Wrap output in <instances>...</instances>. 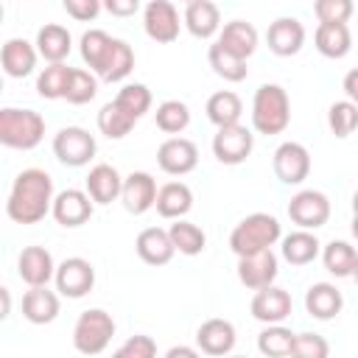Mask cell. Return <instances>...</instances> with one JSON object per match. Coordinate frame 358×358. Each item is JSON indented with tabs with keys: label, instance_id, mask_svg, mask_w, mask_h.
Returning a JSON list of instances; mask_svg holds the SVG:
<instances>
[{
	"label": "cell",
	"instance_id": "obj_3",
	"mask_svg": "<svg viewBox=\"0 0 358 358\" xmlns=\"http://www.w3.org/2000/svg\"><path fill=\"white\" fill-rule=\"evenodd\" d=\"M45 137V120L34 109H0V143L6 148H36Z\"/></svg>",
	"mask_w": 358,
	"mask_h": 358
},
{
	"label": "cell",
	"instance_id": "obj_48",
	"mask_svg": "<svg viewBox=\"0 0 358 358\" xmlns=\"http://www.w3.org/2000/svg\"><path fill=\"white\" fill-rule=\"evenodd\" d=\"M103 8L112 17H131L140 8V0H103Z\"/></svg>",
	"mask_w": 358,
	"mask_h": 358
},
{
	"label": "cell",
	"instance_id": "obj_10",
	"mask_svg": "<svg viewBox=\"0 0 358 358\" xmlns=\"http://www.w3.org/2000/svg\"><path fill=\"white\" fill-rule=\"evenodd\" d=\"M199 162V148L193 140L187 137H168L159 148H157V165L171 173V176H185L196 168Z\"/></svg>",
	"mask_w": 358,
	"mask_h": 358
},
{
	"label": "cell",
	"instance_id": "obj_33",
	"mask_svg": "<svg viewBox=\"0 0 358 358\" xmlns=\"http://www.w3.org/2000/svg\"><path fill=\"white\" fill-rule=\"evenodd\" d=\"M207 59H210V67L215 70V76H221L224 81H243V78H246V73H249L246 59H241V56L229 53L221 42L210 45Z\"/></svg>",
	"mask_w": 358,
	"mask_h": 358
},
{
	"label": "cell",
	"instance_id": "obj_21",
	"mask_svg": "<svg viewBox=\"0 0 358 358\" xmlns=\"http://www.w3.org/2000/svg\"><path fill=\"white\" fill-rule=\"evenodd\" d=\"M36 56H39V50L25 39H8L0 48V64H3L6 76H11V78H25L28 73H34Z\"/></svg>",
	"mask_w": 358,
	"mask_h": 358
},
{
	"label": "cell",
	"instance_id": "obj_39",
	"mask_svg": "<svg viewBox=\"0 0 358 358\" xmlns=\"http://www.w3.org/2000/svg\"><path fill=\"white\" fill-rule=\"evenodd\" d=\"M171 241H173V246L182 252V255H199V252H204V243H207V235H204V229L201 227H196V224H190V221H182V218H176V224H171Z\"/></svg>",
	"mask_w": 358,
	"mask_h": 358
},
{
	"label": "cell",
	"instance_id": "obj_5",
	"mask_svg": "<svg viewBox=\"0 0 358 358\" xmlns=\"http://www.w3.org/2000/svg\"><path fill=\"white\" fill-rule=\"evenodd\" d=\"M115 336V319L101 310V308H90L78 316L76 327H73V344L78 352L84 355H98L106 350V344Z\"/></svg>",
	"mask_w": 358,
	"mask_h": 358
},
{
	"label": "cell",
	"instance_id": "obj_30",
	"mask_svg": "<svg viewBox=\"0 0 358 358\" xmlns=\"http://www.w3.org/2000/svg\"><path fill=\"white\" fill-rule=\"evenodd\" d=\"M36 50L48 62H64L70 53V31L64 25L48 22L36 31Z\"/></svg>",
	"mask_w": 358,
	"mask_h": 358
},
{
	"label": "cell",
	"instance_id": "obj_35",
	"mask_svg": "<svg viewBox=\"0 0 358 358\" xmlns=\"http://www.w3.org/2000/svg\"><path fill=\"white\" fill-rule=\"evenodd\" d=\"M134 123H137V120H134L117 101L103 103L101 112H98V129H101V134H106V137H112V140L126 137Z\"/></svg>",
	"mask_w": 358,
	"mask_h": 358
},
{
	"label": "cell",
	"instance_id": "obj_36",
	"mask_svg": "<svg viewBox=\"0 0 358 358\" xmlns=\"http://www.w3.org/2000/svg\"><path fill=\"white\" fill-rule=\"evenodd\" d=\"M322 260H324V268L336 277H350L355 271V263H358V252L347 243V241H330L322 252Z\"/></svg>",
	"mask_w": 358,
	"mask_h": 358
},
{
	"label": "cell",
	"instance_id": "obj_22",
	"mask_svg": "<svg viewBox=\"0 0 358 358\" xmlns=\"http://www.w3.org/2000/svg\"><path fill=\"white\" fill-rule=\"evenodd\" d=\"M59 313V296L48 285H28L22 296V316L31 324H48Z\"/></svg>",
	"mask_w": 358,
	"mask_h": 358
},
{
	"label": "cell",
	"instance_id": "obj_25",
	"mask_svg": "<svg viewBox=\"0 0 358 358\" xmlns=\"http://www.w3.org/2000/svg\"><path fill=\"white\" fill-rule=\"evenodd\" d=\"M185 25L193 36L199 39H210L218 25H221V14H218V6L213 0H190L187 8H185Z\"/></svg>",
	"mask_w": 358,
	"mask_h": 358
},
{
	"label": "cell",
	"instance_id": "obj_52",
	"mask_svg": "<svg viewBox=\"0 0 358 358\" xmlns=\"http://www.w3.org/2000/svg\"><path fill=\"white\" fill-rule=\"evenodd\" d=\"M352 235H355V238H358V213H355V215H352Z\"/></svg>",
	"mask_w": 358,
	"mask_h": 358
},
{
	"label": "cell",
	"instance_id": "obj_7",
	"mask_svg": "<svg viewBox=\"0 0 358 358\" xmlns=\"http://www.w3.org/2000/svg\"><path fill=\"white\" fill-rule=\"evenodd\" d=\"M255 137L246 126L232 123V126H218L215 137H213V154L218 162L224 165H241L249 154H252Z\"/></svg>",
	"mask_w": 358,
	"mask_h": 358
},
{
	"label": "cell",
	"instance_id": "obj_37",
	"mask_svg": "<svg viewBox=\"0 0 358 358\" xmlns=\"http://www.w3.org/2000/svg\"><path fill=\"white\" fill-rule=\"evenodd\" d=\"M294 333L288 327H280L277 324H268L260 336H257V350L268 358H282V355H291L294 352Z\"/></svg>",
	"mask_w": 358,
	"mask_h": 358
},
{
	"label": "cell",
	"instance_id": "obj_56",
	"mask_svg": "<svg viewBox=\"0 0 358 358\" xmlns=\"http://www.w3.org/2000/svg\"><path fill=\"white\" fill-rule=\"evenodd\" d=\"M355 103H358V101H355Z\"/></svg>",
	"mask_w": 358,
	"mask_h": 358
},
{
	"label": "cell",
	"instance_id": "obj_27",
	"mask_svg": "<svg viewBox=\"0 0 358 358\" xmlns=\"http://www.w3.org/2000/svg\"><path fill=\"white\" fill-rule=\"evenodd\" d=\"M344 305V296L330 282H313L305 294V310L313 319H333Z\"/></svg>",
	"mask_w": 358,
	"mask_h": 358
},
{
	"label": "cell",
	"instance_id": "obj_47",
	"mask_svg": "<svg viewBox=\"0 0 358 358\" xmlns=\"http://www.w3.org/2000/svg\"><path fill=\"white\" fill-rule=\"evenodd\" d=\"M62 6H64V11H67L73 20H78V22H90V20L98 17L103 0H62Z\"/></svg>",
	"mask_w": 358,
	"mask_h": 358
},
{
	"label": "cell",
	"instance_id": "obj_12",
	"mask_svg": "<svg viewBox=\"0 0 358 358\" xmlns=\"http://www.w3.org/2000/svg\"><path fill=\"white\" fill-rule=\"evenodd\" d=\"M238 280L252 291L271 285L277 280V255L271 252V246L252 252V255H241L238 257Z\"/></svg>",
	"mask_w": 358,
	"mask_h": 358
},
{
	"label": "cell",
	"instance_id": "obj_16",
	"mask_svg": "<svg viewBox=\"0 0 358 358\" xmlns=\"http://www.w3.org/2000/svg\"><path fill=\"white\" fill-rule=\"evenodd\" d=\"M157 190H159V187H157V182H154L151 173H145V171H131V173L123 179L120 201H123V207H126L129 213L140 215V213H145V210L154 207Z\"/></svg>",
	"mask_w": 358,
	"mask_h": 358
},
{
	"label": "cell",
	"instance_id": "obj_42",
	"mask_svg": "<svg viewBox=\"0 0 358 358\" xmlns=\"http://www.w3.org/2000/svg\"><path fill=\"white\" fill-rule=\"evenodd\" d=\"M134 120H140L148 109H151V90L145 87V84H126L120 92H117V98H115Z\"/></svg>",
	"mask_w": 358,
	"mask_h": 358
},
{
	"label": "cell",
	"instance_id": "obj_38",
	"mask_svg": "<svg viewBox=\"0 0 358 358\" xmlns=\"http://www.w3.org/2000/svg\"><path fill=\"white\" fill-rule=\"evenodd\" d=\"M154 120H157V129L165 131V134H179L187 129L190 123V109L187 103L182 101H162L154 112Z\"/></svg>",
	"mask_w": 358,
	"mask_h": 358
},
{
	"label": "cell",
	"instance_id": "obj_54",
	"mask_svg": "<svg viewBox=\"0 0 358 358\" xmlns=\"http://www.w3.org/2000/svg\"><path fill=\"white\" fill-rule=\"evenodd\" d=\"M352 277H355V282H358V263H355V271H352Z\"/></svg>",
	"mask_w": 358,
	"mask_h": 358
},
{
	"label": "cell",
	"instance_id": "obj_8",
	"mask_svg": "<svg viewBox=\"0 0 358 358\" xmlns=\"http://www.w3.org/2000/svg\"><path fill=\"white\" fill-rule=\"evenodd\" d=\"M288 218L302 229H319L330 218V201L322 190H299L288 201Z\"/></svg>",
	"mask_w": 358,
	"mask_h": 358
},
{
	"label": "cell",
	"instance_id": "obj_34",
	"mask_svg": "<svg viewBox=\"0 0 358 358\" xmlns=\"http://www.w3.org/2000/svg\"><path fill=\"white\" fill-rule=\"evenodd\" d=\"M70 76H73V67H67L64 62H50V64L39 73V78H36V92H39L42 98H48V101L64 98L67 84H70Z\"/></svg>",
	"mask_w": 358,
	"mask_h": 358
},
{
	"label": "cell",
	"instance_id": "obj_11",
	"mask_svg": "<svg viewBox=\"0 0 358 358\" xmlns=\"http://www.w3.org/2000/svg\"><path fill=\"white\" fill-rule=\"evenodd\" d=\"M271 165H274V173H277L280 182H285V185H299V182L308 179V173H310V154H308V148H305L302 143L288 140V143H282V145L274 151Z\"/></svg>",
	"mask_w": 358,
	"mask_h": 358
},
{
	"label": "cell",
	"instance_id": "obj_31",
	"mask_svg": "<svg viewBox=\"0 0 358 358\" xmlns=\"http://www.w3.org/2000/svg\"><path fill=\"white\" fill-rule=\"evenodd\" d=\"M204 112L215 126H232V123H241L243 103L232 90H218V92H213L207 98Z\"/></svg>",
	"mask_w": 358,
	"mask_h": 358
},
{
	"label": "cell",
	"instance_id": "obj_19",
	"mask_svg": "<svg viewBox=\"0 0 358 358\" xmlns=\"http://www.w3.org/2000/svg\"><path fill=\"white\" fill-rule=\"evenodd\" d=\"M134 249H137L140 260L148 263V266H165L173 257V252H176V246L171 241V232L168 229H159V227H145L137 235Z\"/></svg>",
	"mask_w": 358,
	"mask_h": 358
},
{
	"label": "cell",
	"instance_id": "obj_4",
	"mask_svg": "<svg viewBox=\"0 0 358 358\" xmlns=\"http://www.w3.org/2000/svg\"><path fill=\"white\" fill-rule=\"evenodd\" d=\"M280 241V221L268 213H252L243 221L235 224V229L229 232V249L241 257V255H252L260 249H268Z\"/></svg>",
	"mask_w": 358,
	"mask_h": 358
},
{
	"label": "cell",
	"instance_id": "obj_13",
	"mask_svg": "<svg viewBox=\"0 0 358 358\" xmlns=\"http://www.w3.org/2000/svg\"><path fill=\"white\" fill-rule=\"evenodd\" d=\"M143 25H145V34L154 42H159V45L173 42L179 36V14H176V6L171 0H151L145 6Z\"/></svg>",
	"mask_w": 358,
	"mask_h": 358
},
{
	"label": "cell",
	"instance_id": "obj_17",
	"mask_svg": "<svg viewBox=\"0 0 358 358\" xmlns=\"http://www.w3.org/2000/svg\"><path fill=\"white\" fill-rule=\"evenodd\" d=\"M252 316L266 324H277L291 313V294L285 288H277L274 282L266 288H257L252 296Z\"/></svg>",
	"mask_w": 358,
	"mask_h": 358
},
{
	"label": "cell",
	"instance_id": "obj_43",
	"mask_svg": "<svg viewBox=\"0 0 358 358\" xmlns=\"http://www.w3.org/2000/svg\"><path fill=\"white\" fill-rule=\"evenodd\" d=\"M95 92H98L95 76H90V73L81 70V67H73V76H70V84H67L64 98H67L70 103L81 106V103H90V101L95 98Z\"/></svg>",
	"mask_w": 358,
	"mask_h": 358
},
{
	"label": "cell",
	"instance_id": "obj_15",
	"mask_svg": "<svg viewBox=\"0 0 358 358\" xmlns=\"http://www.w3.org/2000/svg\"><path fill=\"white\" fill-rule=\"evenodd\" d=\"M268 50L277 56H294L305 45V25L296 17H277L266 28Z\"/></svg>",
	"mask_w": 358,
	"mask_h": 358
},
{
	"label": "cell",
	"instance_id": "obj_20",
	"mask_svg": "<svg viewBox=\"0 0 358 358\" xmlns=\"http://www.w3.org/2000/svg\"><path fill=\"white\" fill-rule=\"evenodd\" d=\"M196 341H199V350L204 355H227L235 347V327H232V322L218 319V316L207 319L199 324Z\"/></svg>",
	"mask_w": 358,
	"mask_h": 358
},
{
	"label": "cell",
	"instance_id": "obj_28",
	"mask_svg": "<svg viewBox=\"0 0 358 358\" xmlns=\"http://www.w3.org/2000/svg\"><path fill=\"white\" fill-rule=\"evenodd\" d=\"M157 213L162 218H182L190 207H193V193L185 182H165L157 190V201H154Z\"/></svg>",
	"mask_w": 358,
	"mask_h": 358
},
{
	"label": "cell",
	"instance_id": "obj_24",
	"mask_svg": "<svg viewBox=\"0 0 358 358\" xmlns=\"http://www.w3.org/2000/svg\"><path fill=\"white\" fill-rule=\"evenodd\" d=\"M120 190H123V179H120V173H117L112 165L98 162V165L90 171V176H87V193L92 196L95 204H109V201H115V199L120 196Z\"/></svg>",
	"mask_w": 358,
	"mask_h": 358
},
{
	"label": "cell",
	"instance_id": "obj_40",
	"mask_svg": "<svg viewBox=\"0 0 358 358\" xmlns=\"http://www.w3.org/2000/svg\"><path fill=\"white\" fill-rule=\"evenodd\" d=\"M327 126L336 137H350L358 129V103L355 101H336L327 109Z\"/></svg>",
	"mask_w": 358,
	"mask_h": 358
},
{
	"label": "cell",
	"instance_id": "obj_51",
	"mask_svg": "<svg viewBox=\"0 0 358 358\" xmlns=\"http://www.w3.org/2000/svg\"><path fill=\"white\" fill-rule=\"evenodd\" d=\"M8 310H11V294L8 288H0V319H6Z\"/></svg>",
	"mask_w": 358,
	"mask_h": 358
},
{
	"label": "cell",
	"instance_id": "obj_41",
	"mask_svg": "<svg viewBox=\"0 0 358 358\" xmlns=\"http://www.w3.org/2000/svg\"><path fill=\"white\" fill-rule=\"evenodd\" d=\"M112 42H115V39H112L106 31H101V28H90V31L81 36V59H84L92 70H98L101 62L106 59Z\"/></svg>",
	"mask_w": 358,
	"mask_h": 358
},
{
	"label": "cell",
	"instance_id": "obj_26",
	"mask_svg": "<svg viewBox=\"0 0 358 358\" xmlns=\"http://www.w3.org/2000/svg\"><path fill=\"white\" fill-rule=\"evenodd\" d=\"M218 42H221L229 53H235V56H241V59H249V56L255 53V48H257V28H255L252 22H246V20H229V22L221 28Z\"/></svg>",
	"mask_w": 358,
	"mask_h": 358
},
{
	"label": "cell",
	"instance_id": "obj_44",
	"mask_svg": "<svg viewBox=\"0 0 358 358\" xmlns=\"http://www.w3.org/2000/svg\"><path fill=\"white\" fill-rule=\"evenodd\" d=\"M319 22H347L352 17V0H313Z\"/></svg>",
	"mask_w": 358,
	"mask_h": 358
},
{
	"label": "cell",
	"instance_id": "obj_45",
	"mask_svg": "<svg viewBox=\"0 0 358 358\" xmlns=\"http://www.w3.org/2000/svg\"><path fill=\"white\" fill-rule=\"evenodd\" d=\"M154 355H157V344L151 336H143V333L126 338L115 350V358H154Z\"/></svg>",
	"mask_w": 358,
	"mask_h": 358
},
{
	"label": "cell",
	"instance_id": "obj_32",
	"mask_svg": "<svg viewBox=\"0 0 358 358\" xmlns=\"http://www.w3.org/2000/svg\"><path fill=\"white\" fill-rule=\"evenodd\" d=\"M319 255V241L310 229H296L291 235L282 238V257L291 263V266H305L310 260H316Z\"/></svg>",
	"mask_w": 358,
	"mask_h": 358
},
{
	"label": "cell",
	"instance_id": "obj_50",
	"mask_svg": "<svg viewBox=\"0 0 358 358\" xmlns=\"http://www.w3.org/2000/svg\"><path fill=\"white\" fill-rule=\"evenodd\" d=\"M165 355H168V358H196L199 352H196L193 347H171Z\"/></svg>",
	"mask_w": 358,
	"mask_h": 358
},
{
	"label": "cell",
	"instance_id": "obj_23",
	"mask_svg": "<svg viewBox=\"0 0 358 358\" xmlns=\"http://www.w3.org/2000/svg\"><path fill=\"white\" fill-rule=\"evenodd\" d=\"M313 42H316V50L327 59H341L350 53V45H352V36H350V28L347 22H319L316 34H313Z\"/></svg>",
	"mask_w": 358,
	"mask_h": 358
},
{
	"label": "cell",
	"instance_id": "obj_9",
	"mask_svg": "<svg viewBox=\"0 0 358 358\" xmlns=\"http://www.w3.org/2000/svg\"><path fill=\"white\" fill-rule=\"evenodd\" d=\"M56 291L70 296V299H81L84 294L92 291L95 285V268L90 260L84 257H67L56 266Z\"/></svg>",
	"mask_w": 358,
	"mask_h": 358
},
{
	"label": "cell",
	"instance_id": "obj_46",
	"mask_svg": "<svg viewBox=\"0 0 358 358\" xmlns=\"http://www.w3.org/2000/svg\"><path fill=\"white\" fill-rule=\"evenodd\" d=\"M327 352H330V347H327V341L322 336H316V333H299L294 338V352L291 355H296V358H324Z\"/></svg>",
	"mask_w": 358,
	"mask_h": 358
},
{
	"label": "cell",
	"instance_id": "obj_18",
	"mask_svg": "<svg viewBox=\"0 0 358 358\" xmlns=\"http://www.w3.org/2000/svg\"><path fill=\"white\" fill-rule=\"evenodd\" d=\"M17 274L28 285H48V280L56 277L50 252L45 246H25L17 257Z\"/></svg>",
	"mask_w": 358,
	"mask_h": 358
},
{
	"label": "cell",
	"instance_id": "obj_14",
	"mask_svg": "<svg viewBox=\"0 0 358 358\" xmlns=\"http://www.w3.org/2000/svg\"><path fill=\"white\" fill-rule=\"evenodd\" d=\"M50 213H53V218H56L62 227H81V224H87L90 215H92V196L84 193V190L67 187V190H62L59 196H53Z\"/></svg>",
	"mask_w": 358,
	"mask_h": 358
},
{
	"label": "cell",
	"instance_id": "obj_6",
	"mask_svg": "<svg viewBox=\"0 0 358 358\" xmlns=\"http://www.w3.org/2000/svg\"><path fill=\"white\" fill-rule=\"evenodd\" d=\"M53 154L64 165H73V168L87 165L95 157V137L81 126H64L53 137Z\"/></svg>",
	"mask_w": 358,
	"mask_h": 358
},
{
	"label": "cell",
	"instance_id": "obj_55",
	"mask_svg": "<svg viewBox=\"0 0 358 358\" xmlns=\"http://www.w3.org/2000/svg\"><path fill=\"white\" fill-rule=\"evenodd\" d=\"M185 3H190V0H185Z\"/></svg>",
	"mask_w": 358,
	"mask_h": 358
},
{
	"label": "cell",
	"instance_id": "obj_1",
	"mask_svg": "<svg viewBox=\"0 0 358 358\" xmlns=\"http://www.w3.org/2000/svg\"><path fill=\"white\" fill-rule=\"evenodd\" d=\"M50 207H53V179L42 168L20 171L6 201L8 218L17 224H36L48 215Z\"/></svg>",
	"mask_w": 358,
	"mask_h": 358
},
{
	"label": "cell",
	"instance_id": "obj_53",
	"mask_svg": "<svg viewBox=\"0 0 358 358\" xmlns=\"http://www.w3.org/2000/svg\"><path fill=\"white\" fill-rule=\"evenodd\" d=\"M352 213H358V190H355V196H352Z\"/></svg>",
	"mask_w": 358,
	"mask_h": 358
},
{
	"label": "cell",
	"instance_id": "obj_2",
	"mask_svg": "<svg viewBox=\"0 0 358 358\" xmlns=\"http://www.w3.org/2000/svg\"><path fill=\"white\" fill-rule=\"evenodd\" d=\"M291 120V101L280 84H263L252 101V126L260 134H280Z\"/></svg>",
	"mask_w": 358,
	"mask_h": 358
},
{
	"label": "cell",
	"instance_id": "obj_49",
	"mask_svg": "<svg viewBox=\"0 0 358 358\" xmlns=\"http://www.w3.org/2000/svg\"><path fill=\"white\" fill-rule=\"evenodd\" d=\"M344 92L350 101H358V67H352L347 76H344Z\"/></svg>",
	"mask_w": 358,
	"mask_h": 358
},
{
	"label": "cell",
	"instance_id": "obj_29",
	"mask_svg": "<svg viewBox=\"0 0 358 358\" xmlns=\"http://www.w3.org/2000/svg\"><path fill=\"white\" fill-rule=\"evenodd\" d=\"M131 67H134V50H131V45L123 42V39H115L112 48H109V53H106V59L101 62V67L95 73H98L101 81H109L112 84V81L126 78L131 73Z\"/></svg>",
	"mask_w": 358,
	"mask_h": 358
}]
</instances>
